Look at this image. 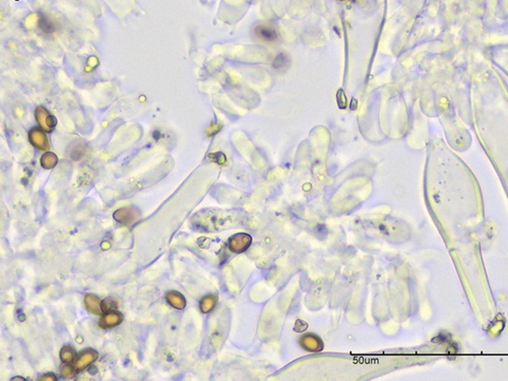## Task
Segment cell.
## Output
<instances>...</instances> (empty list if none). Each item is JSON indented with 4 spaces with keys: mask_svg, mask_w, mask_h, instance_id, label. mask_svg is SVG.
Returning a JSON list of instances; mask_svg holds the SVG:
<instances>
[{
    "mask_svg": "<svg viewBox=\"0 0 508 381\" xmlns=\"http://www.w3.org/2000/svg\"><path fill=\"white\" fill-rule=\"evenodd\" d=\"M38 27L40 30H42L46 34H52L56 31V27L53 24V22L50 19H48L45 15L41 14V13H39Z\"/></svg>",
    "mask_w": 508,
    "mask_h": 381,
    "instance_id": "7c38bea8",
    "label": "cell"
},
{
    "mask_svg": "<svg viewBox=\"0 0 508 381\" xmlns=\"http://www.w3.org/2000/svg\"><path fill=\"white\" fill-rule=\"evenodd\" d=\"M102 307H103L104 313L115 311L117 309V302L112 298H106L102 302Z\"/></svg>",
    "mask_w": 508,
    "mask_h": 381,
    "instance_id": "e0dca14e",
    "label": "cell"
},
{
    "mask_svg": "<svg viewBox=\"0 0 508 381\" xmlns=\"http://www.w3.org/2000/svg\"><path fill=\"white\" fill-rule=\"evenodd\" d=\"M29 141L37 149L46 151L49 149L46 132L41 127H33L29 132Z\"/></svg>",
    "mask_w": 508,
    "mask_h": 381,
    "instance_id": "277c9868",
    "label": "cell"
},
{
    "mask_svg": "<svg viewBox=\"0 0 508 381\" xmlns=\"http://www.w3.org/2000/svg\"><path fill=\"white\" fill-rule=\"evenodd\" d=\"M76 372H77V370L75 369V367L68 364V363L64 364L60 369V373L64 378H72V377H74Z\"/></svg>",
    "mask_w": 508,
    "mask_h": 381,
    "instance_id": "2e32d148",
    "label": "cell"
},
{
    "mask_svg": "<svg viewBox=\"0 0 508 381\" xmlns=\"http://www.w3.org/2000/svg\"><path fill=\"white\" fill-rule=\"evenodd\" d=\"M256 36L265 42H275L278 40V32L271 26L260 25L256 28Z\"/></svg>",
    "mask_w": 508,
    "mask_h": 381,
    "instance_id": "ba28073f",
    "label": "cell"
},
{
    "mask_svg": "<svg viewBox=\"0 0 508 381\" xmlns=\"http://www.w3.org/2000/svg\"><path fill=\"white\" fill-rule=\"evenodd\" d=\"M141 211L134 206H126L117 209L113 218L116 222L122 225H132L137 223L141 219Z\"/></svg>",
    "mask_w": 508,
    "mask_h": 381,
    "instance_id": "6da1fadb",
    "label": "cell"
},
{
    "mask_svg": "<svg viewBox=\"0 0 508 381\" xmlns=\"http://www.w3.org/2000/svg\"><path fill=\"white\" fill-rule=\"evenodd\" d=\"M300 346L308 351V352H320L323 349V343L322 340L318 336L313 333H307L300 337L299 340Z\"/></svg>",
    "mask_w": 508,
    "mask_h": 381,
    "instance_id": "5b68a950",
    "label": "cell"
},
{
    "mask_svg": "<svg viewBox=\"0 0 508 381\" xmlns=\"http://www.w3.org/2000/svg\"><path fill=\"white\" fill-rule=\"evenodd\" d=\"M123 320V316L121 313L119 312H116V311H111V312H107L105 315H103V317H101V319L99 320V325L101 328H104V329H107V328H111V327H114L118 324H120Z\"/></svg>",
    "mask_w": 508,
    "mask_h": 381,
    "instance_id": "9c48e42d",
    "label": "cell"
},
{
    "mask_svg": "<svg viewBox=\"0 0 508 381\" xmlns=\"http://www.w3.org/2000/svg\"><path fill=\"white\" fill-rule=\"evenodd\" d=\"M38 380L39 381H56L57 378L53 373H47V374H44L43 376H41Z\"/></svg>",
    "mask_w": 508,
    "mask_h": 381,
    "instance_id": "ac0fdd59",
    "label": "cell"
},
{
    "mask_svg": "<svg viewBox=\"0 0 508 381\" xmlns=\"http://www.w3.org/2000/svg\"><path fill=\"white\" fill-rule=\"evenodd\" d=\"M75 358H76L75 350L70 346H65L60 351V359L64 363H71L75 360Z\"/></svg>",
    "mask_w": 508,
    "mask_h": 381,
    "instance_id": "9a60e30c",
    "label": "cell"
},
{
    "mask_svg": "<svg viewBox=\"0 0 508 381\" xmlns=\"http://www.w3.org/2000/svg\"><path fill=\"white\" fill-rule=\"evenodd\" d=\"M102 300L94 294H88L84 297V306L93 314L102 315L104 313L102 307Z\"/></svg>",
    "mask_w": 508,
    "mask_h": 381,
    "instance_id": "52a82bcc",
    "label": "cell"
},
{
    "mask_svg": "<svg viewBox=\"0 0 508 381\" xmlns=\"http://www.w3.org/2000/svg\"><path fill=\"white\" fill-rule=\"evenodd\" d=\"M99 357V354L91 349L82 351L76 358V361L74 363V367L77 371H81L89 367L91 364H93Z\"/></svg>",
    "mask_w": 508,
    "mask_h": 381,
    "instance_id": "8992f818",
    "label": "cell"
},
{
    "mask_svg": "<svg viewBox=\"0 0 508 381\" xmlns=\"http://www.w3.org/2000/svg\"><path fill=\"white\" fill-rule=\"evenodd\" d=\"M252 238L249 234L246 233H239L235 234L231 238H229L228 241V247L229 250L233 253H242L246 251L249 246L251 245Z\"/></svg>",
    "mask_w": 508,
    "mask_h": 381,
    "instance_id": "3957f363",
    "label": "cell"
},
{
    "mask_svg": "<svg viewBox=\"0 0 508 381\" xmlns=\"http://www.w3.org/2000/svg\"><path fill=\"white\" fill-rule=\"evenodd\" d=\"M58 163V158L53 153H46L41 158V166L44 169H52Z\"/></svg>",
    "mask_w": 508,
    "mask_h": 381,
    "instance_id": "4fadbf2b",
    "label": "cell"
},
{
    "mask_svg": "<svg viewBox=\"0 0 508 381\" xmlns=\"http://www.w3.org/2000/svg\"><path fill=\"white\" fill-rule=\"evenodd\" d=\"M14 380H25L24 378H20V377H17V378H14Z\"/></svg>",
    "mask_w": 508,
    "mask_h": 381,
    "instance_id": "ffe728a7",
    "label": "cell"
},
{
    "mask_svg": "<svg viewBox=\"0 0 508 381\" xmlns=\"http://www.w3.org/2000/svg\"><path fill=\"white\" fill-rule=\"evenodd\" d=\"M35 117L41 129H43L46 133H51L52 131H54L57 124V120L46 109H44L43 107H38L35 111Z\"/></svg>",
    "mask_w": 508,
    "mask_h": 381,
    "instance_id": "7a4b0ae2",
    "label": "cell"
},
{
    "mask_svg": "<svg viewBox=\"0 0 508 381\" xmlns=\"http://www.w3.org/2000/svg\"><path fill=\"white\" fill-rule=\"evenodd\" d=\"M218 302V297L216 295H206L200 300L199 309L202 313H209L213 310Z\"/></svg>",
    "mask_w": 508,
    "mask_h": 381,
    "instance_id": "8fae6325",
    "label": "cell"
},
{
    "mask_svg": "<svg viewBox=\"0 0 508 381\" xmlns=\"http://www.w3.org/2000/svg\"><path fill=\"white\" fill-rule=\"evenodd\" d=\"M153 135H154V139L155 140H158L160 138V132L159 131H155Z\"/></svg>",
    "mask_w": 508,
    "mask_h": 381,
    "instance_id": "d6986e66",
    "label": "cell"
},
{
    "mask_svg": "<svg viewBox=\"0 0 508 381\" xmlns=\"http://www.w3.org/2000/svg\"><path fill=\"white\" fill-rule=\"evenodd\" d=\"M166 299L172 307L178 310H182L186 306L184 296L176 291H170L166 294Z\"/></svg>",
    "mask_w": 508,
    "mask_h": 381,
    "instance_id": "30bf717a",
    "label": "cell"
},
{
    "mask_svg": "<svg viewBox=\"0 0 508 381\" xmlns=\"http://www.w3.org/2000/svg\"><path fill=\"white\" fill-rule=\"evenodd\" d=\"M273 66L277 70H286L290 66V57L285 53H280L275 58Z\"/></svg>",
    "mask_w": 508,
    "mask_h": 381,
    "instance_id": "5bb4252c",
    "label": "cell"
}]
</instances>
